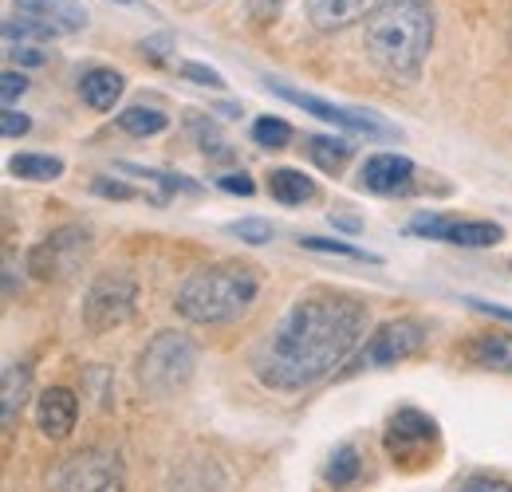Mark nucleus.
<instances>
[{"mask_svg": "<svg viewBox=\"0 0 512 492\" xmlns=\"http://www.w3.org/2000/svg\"><path fill=\"white\" fill-rule=\"evenodd\" d=\"M268 193H272V201H280V205H304V201L316 197V182H312L304 170L280 166V170L268 174Z\"/></svg>", "mask_w": 512, "mask_h": 492, "instance_id": "6ab92c4d", "label": "nucleus"}, {"mask_svg": "<svg viewBox=\"0 0 512 492\" xmlns=\"http://www.w3.org/2000/svg\"><path fill=\"white\" fill-rule=\"evenodd\" d=\"M127 174H138V178H146V182L162 185L166 193H197V185L186 182L182 174H162V170H142V166H123Z\"/></svg>", "mask_w": 512, "mask_h": 492, "instance_id": "bb28decb", "label": "nucleus"}, {"mask_svg": "<svg viewBox=\"0 0 512 492\" xmlns=\"http://www.w3.org/2000/svg\"><path fill=\"white\" fill-rule=\"evenodd\" d=\"M229 233H233V237H241L245 245H268V241L276 237V229H272L268 221H260V217H245V221H233V225H229Z\"/></svg>", "mask_w": 512, "mask_h": 492, "instance_id": "a878e982", "label": "nucleus"}, {"mask_svg": "<svg viewBox=\"0 0 512 492\" xmlns=\"http://www.w3.org/2000/svg\"><path fill=\"white\" fill-rule=\"evenodd\" d=\"M461 359L477 370L512 374V335L509 331H485V335H473V339L461 347Z\"/></svg>", "mask_w": 512, "mask_h": 492, "instance_id": "2eb2a0df", "label": "nucleus"}, {"mask_svg": "<svg viewBox=\"0 0 512 492\" xmlns=\"http://www.w3.org/2000/svg\"><path fill=\"white\" fill-rule=\"evenodd\" d=\"M300 248L308 252H327V256H347V260H363V264H379V256L363 252V248L347 245V241H327V237H300Z\"/></svg>", "mask_w": 512, "mask_h": 492, "instance_id": "393cba45", "label": "nucleus"}, {"mask_svg": "<svg viewBox=\"0 0 512 492\" xmlns=\"http://www.w3.org/2000/svg\"><path fill=\"white\" fill-rule=\"evenodd\" d=\"M367 335V304L351 292L316 288L292 300L253 355L256 378L268 390H308L339 370Z\"/></svg>", "mask_w": 512, "mask_h": 492, "instance_id": "f257e3e1", "label": "nucleus"}, {"mask_svg": "<svg viewBox=\"0 0 512 492\" xmlns=\"http://www.w3.org/2000/svg\"><path fill=\"white\" fill-rule=\"evenodd\" d=\"M359 473H363L359 449H355V445H339V449L331 453L327 469H323V481H327L331 489H351V485L359 481Z\"/></svg>", "mask_w": 512, "mask_h": 492, "instance_id": "aec40b11", "label": "nucleus"}, {"mask_svg": "<svg viewBox=\"0 0 512 492\" xmlns=\"http://www.w3.org/2000/svg\"><path fill=\"white\" fill-rule=\"evenodd\" d=\"M438 441L434 418H426L422 410H398L386 426V453L394 457V465L402 461H426L430 445Z\"/></svg>", "mask_w": 512, "mask_h": 492, "instance_id": "9b49d317", "label": "nucleus"}, {"mask_svg": "<svg viewBox=\"0 0 512 492\" xmlns=\"http://www.w3.org/2000/svg\"><path fill=\"white\" fill-rule=\"evenodd\" d=\"M410 185H414V162L402 154H371L359 170V189L379 193V197L406 193Z\"/></svg>", "mask_w": 512, "mask_h": 492, "instance_id": "f8f14e48", "label": "nucleus"}, {"mask_svg": "<svg viewBox=\"0 0 512 492\" xmlns=\"http://www.w3.org/2000/svg\"><path fill=\"white\" fill-rule=\"evenodd\" d=\"M138 304V280L123 272V268H111V272H99L91 280V288L83 292V327L91 335H103V331H115L123 327Z\"/></svg>", "mask_w": 512, "mask_h": 492, "instance_id": "39448f33", "label": "nucleus"}, {"mask_svg": "<svg viewBox=\"0 0 512 492\" xmlns=\"http://www.w3.org/2000/svg\"><path fill=\"white\" fill-rule=\"evenodd\" d=\"M0 130H4V138H24V134L32 130V119H28L24 111H16V107H4V115H0Z\"/></svg>", "mask_w": 512, "mask_h": 492, "instance_id": "2f4dec72", "label": "nucleus"}, {"mask_svg": "<svg viewBox=\"0 0 512 492\" xmlns=\"http://www.w3.org/2000/svg\"><path fill=\"white\" fill-rule=\"evenodd\" d=\"M52 492H127L123 485V465L107 449H83L75 457L60 461L48 473Z\"/></svg>", "mask_w": 512, "mask_h": 492, "instance_id": "6e6552de", "label": "nucleus"}, {"mask_svg": "<svg viewBox=\"0 0 512 492\" xmlns=\"http://www.w3.org/2000/svg\"><path fill=\"white\" fill-rule=\"evenodd\" d=\"M375 4H379V0H304L308 20H312L320 32H343V28H351L355 20L371 16Z\"/></svg>", "mask_w": 512, "mask_h": 492, "instance_id": "dca6fc26", "label": "nucleus"}, {"mask_svg": "<svg viewBox=\"0 0 512 492\" xmlns=\"http://www.w3.org/2000/svg\"><path fill=\"white\" fill-rule=\"evenodd\" d=\"M28 91V79H24V71H4L0 75V99H4V107H12L20 95Z\"/></svg>", "mask_w": 512, "mask_h": 492, "instance_id": "7c9ffc66", "label": "nucleus"}, {"mask_svg": "<svg viewBox=\"0 0 512 492\" xmlns=\"http://www.w3.org/2000/svg\"><path fill=\"white\" fill-rule=\"evenodd\" d=\"M410 233L430 237V241H446V245L461 248H493L505 241V229L497 221H457V217H442V213H426L410 221Z\"/></svg>", "mask_w": 512, "mask_h": 492, "instance_id": "9d476101", "label": "nucleus"}, {"mask_svg": "<svg viewBox=\"0 0 512 492\" xmlns=\"http://www.w3.org/2000/svg\"><path fill=\"white\" fill-rule=\"evenodd\" d=\"M197 370V347L182 331H158L138 355V382L154 398L178 394Z\"/></svg>", "mask_w": 512, "mask_h": 492, "instance_id": "20e7f679", "label": "nucleus"}, {"mask_svg": "<svg viewBox=\"0 0 512 492\" xmlns=\"http://www.w3.org/2000/svg\"><path fill=\"white\" fill-rule=\"evenodd\" d=\"M477 311H485V315H493V319H505V323H512V308H501V304H485V300H469Z\"/></svg>", "mask_w": 512, "mask_h": 492, "instance_id": "e433bc0d", "label": "nucleus"}, {"mask_svg": "<svg viewBox=\"0 0 512 492\" xmlns=\"http://www.w3.org/2000/svg\"><path fill=\"white\" fill-rule=\"evenodd\" d=\"M28 390H32V374L24 363H12V367H4V430L16 422V414L24 410V402H28Z\"/></svg>", "mask_w": 512, "mask_h": 492, "instance_id": "412c9836", "label": "nucleus"}, {"mask_svg": "<svg viewBox=\"0 0 512 492\" xmlns=\"http://www.w3.org/2000/svg\"><path fill=\"white\" fill-rule=\"evenodd\" d=\"M91 256V233L83 225H64L56 233H48L40 245L28 252V272L44 284H64L71 280Z\"/></svg>", "mask_w": 512, "mask_h": 492, "instance_id": "423d86ee", "label": "nucleus"}, {"mask_svg": "<svg viewBox=\"0 0 512 492\" xmlns=\"http://www.w3.org/2000/svg\"><path fill=\"white\" fill-rule=\"evenodd\" d=\"M434 48L430 0H379L363 20V52L394 83H414Z\"/></svg>", "mask_w": 512, "mask_h": 492, "instance_id": "f03ea898", "label": "nucleus"}, {"mask_svg": "<svg viewBox=\"0 0 512 492\" xmlns=\"http://www.w3.org/2000/svg\"><path fill=\"white\" fill-rule=\"evenodd\" d=\"M430 331L422 319L414 315H402V319H386L375 327V335L359 347L355 355V370H383V367H398L406 359H414L422 347H426Z\"/></svg>", "mask_w": 512, "mask_h": 492, "instance_id": "0eeeda50", "label": "nucleus"}, {"mask_svg": "<svg viewBox=\"0 0 512 492\" xmlns=\"http://www.w3.org/2000/svg\"><path fill=\"white\" fill-rule=\"evenodd\" d=\"M351 142L347 138H335V134H308L304 138V154L320 166L323 174H343V166L351 162Z\"/></svg>", "mask_w": 512, "mask_h": 492, "instance_id": "a211bd4d", "label": "nucleus"}, {"mask_svg": "<svg viewBox=\"0 0 512 492\" xmlns=\"http://www.w3.org/2000/svg\"><path fill=\"white\" fill-rule=\"evenodd\" d=\"M95 193H103V197H115V201H134V197H138V193H134L130 185L107 182V178H99V182H95Z\"/></svg>", "mask_w": 512, "mask_h": 492, "instance_id": "f704fd0d", "label": "nucleus"}, {"mask_svg": "<svg viewBox=\"0 0 512 492\" xmlns=\"http://www.w3.org/2000/svg\"><path fill=\"white\" fill-rule=\"evenodd\" d=\"M4 56L16 63H28V67H40V63H48V52L40 48V44H4Z\"/></svg>", "mask_w": 512, "mask_h": 492, "instance_id": "c756f323", "label": "nucleus"}, {"mask_svg": "<svg viewBox=\"0 0 512 492\" xmlns=\"http://www.w3.org/2000/svg\"><path fill=\"white\" fill-rule=\"evenodd\" d=\"M217 185H221L225 193H241V197H253V193H256V182L245 174V170H237V174H221V178H217Z\"/></svg>", "mask_w": 512, "mask_h": 492, "instance_id": "473e14b6", "label": "nucleus"}, {"mask_svg": "<svg viewBox=\"0 0 512 492\" xmlns=\"http://www.w3.org/2000/svg\"><path fill=\"white\" fill-rule=\"evenodd\" d=\"M162 48H170V40H166V36H162V40H142V56H150L154 63L166 56Z\"/></svg>", "mask_w": 512, "mask_h": 492, "instance_id": "4c0bfd02", "label": "nucleus"}, {"mask_svg": "<svg viewBox=\"0 0 512 492\" xmlns=\"http://www.w3.org/2000/svg\"><path fill=\"white\" fill-rule=\"evenodd\" d=\"M268 87L280 95V99H288L292 107H300V111H308V115H316L323 123L339 126V130H351V134H367V138H390L394 134V126H386L379 115H359V111H347V107H335V103H327L320 95H308V91H296V87H288V83H280V79H268Z\"/></svg>", "mask_w": 512, "mask_h": 492, "instance_id": "1a4fd4ad", "label": "nucleus"}, {"mask_svg": "<svg viewBox=\"0 0 512 492\" xmlns=\"http://www.w3.org/2000/svg\"><path fill=\"white\" fill-rule=\"evenodd\" d=\"M20 16H32L40 24H48L56 36H71V32H83L87 28V8L79 0H12Z\"/></svg>", "mask_w": 512, "mask_h": 492, "instance_id": "ddd939ff", "label": "nucleus"}, {"mask_svg": "<svg viewBox=\"0 0 512 492\" xmlns=\"http://www.w3.org/2000/svg\"><path fill=\"white\" fill-rule=\"evenodd\" d=\"M75 418H79V402H75L71 390L52 386V390L40 394V402H36V426H40L44 437L64 441L67 433L75 430Z\"/></svg>", "mask_w": 512, "mask_h": 492, "instance_id": "4468645a", "label": "nucleus"}, {"mask_svg": "<svg viewBox=\"0 0 512 492\" xmlns=\"http://www.w3.org/2000/svg\"><path fill=\"white\" fill-rule=\"evenodd\" d=\"M256 292H260V276H256L253 264L217 260V264H205V268L186 276L174 308L190 323L221 327V323H233L253 308Z\"/></svg>", "mask_w": 512, "mask_h": 492, "instance_id": "7ed1b4c3", "label": "nucleus"}, {"mask_svg": "<svg viewBox=\"0 0 512 492\" xmlns=\"http://www.w3.org/2000/svg\"><path fill=\"white\" fill-rule=\"evenodd\" d=\"M178 75H182V79H193L197 87H225V79H221L213 67H205V63H178Z\"/></svg>", "mask_w": 512, "mask_h": 492, "instance_id": "cd10ccee", "label": "nucleus"}, {"mask_svg": "<svg viewBox=\"0 0 512 492\" xmlns=\"http://www.w3.org/2000/svg\"><path fill=\"white\" fill-rule=\"evenodd\" d=\"M253 142L264 150H284L292 142V126L284 119H256L253 123Z\"/></svg>", "mask_w": 512, "mask_h": 492, "instance_id": "b1692460", "label": "nucleus"}, {"mask_svg": "<svg viewBox=\"0 0 512 492\" xmlns=\"http://www.w3.org/2000/svg\"><path fill=\"white\" fill-rule=\"evenodd\" d=\"M119 130L130 134V138H150V134H162L170 126V115L158 111V107H127L119 119Z\"/></svg>", "mask_w": 512, "mask_h": 492, "instance_id": "4be33fe9", "label": "nucleus"}, {"mask_svg": "<svg viewBox=\"0 0 512 492\" xmlns=\"http://www.w3.org/2000/svg\"><path fill=\"white\" fill-rule=\"evenodd\" d=\"M8 170L16 178H24V182H56L64 174V162L52 158V154H16L8 162Z\"/></svg>", "mask_w": 512, "mask_h": 492, "instance_id": "5701e85b", "label": "nucleus"}, {"mask_svg": "<svg viewBox=\"0 0 512 492\" xmlns=\"http://www.w3.org/2000/svg\"><path fill=\"white\" fill-rule=\"evenodd\" d=\"M123 87H127V79L115 71V67H91V71H83V79H79V99L91 107V111H115V103L123 99Z\"/></svg>", "mask_w": 512, "mask_h": 492, "instance_id": "f3484780", "label": "nucleus"}, {"mask_svg": "<svg viewBox=\"0 0 512 492\" xmlns=\"http://www.w3.org/2000/svg\"><path fill=\"white\" fill-rule=\"evenodd\" d=\"M327 221H331L335 229H347V233H359V229H363V221H359V217H347V213H339V209H335Z\"/></svg>", "mask_w": 512, "mask_h": 492, "instance_id": "c9c22d12", "label": "nucleus"}, {"mask_svg": "<svg viewBox=\"0 0 512 492\" xmlns=\"http://www.w3.org/2000/svg\"><path fill=\"white\" fill-rule=\"evenodd\" d=\"M193 134H197V142H201L205 154H225V150H221V138H217L213 126H205L201 119H193Z\"/></svg>", "mask_w": 512, "mask_h": 492, "instance_id": "72a5a7b5", "label": "nucleus"}, {"mask_svg": "<svg viewBox=\"0 0 512 492\" xmlns=\"http://www.w3.org/2000/svg\"><path fill=\"white\" fill-rule=\"evenodd\" d=\"M457 492H512V485L505 477H493V473H473L469 481H461Z\"/></svg>", "mask_w": 512, "mask_h": 492, "instance_id": "c85d7f7f", "label": "nucleus"}]
</instances>
